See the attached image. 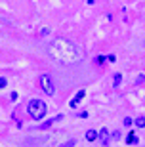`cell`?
<instances>
[{
    "mask_svg": "<svg viewBox=\"0 0 145 147\" xmlns=\"http://www.w3.org/2000/svg\"><path fill=\"white\" fill-rule=\"evenodd\" d=\"M48 50L54 57H57V59H61V61H69V63L71 61H78L82 57L78 48L73 46L71 42H67V40H55L54 44H50Z\"/></svg>",
    "mask_w": 145,
    "mask_h": 147,
    "instance_id": "obj_1",
    "label": "cell"
},
{
    "mask_svg": "<svg viewBox=\"0 0 145 147\" xmlns=\"http://www.w3.org/2000/svg\"><path fill=\"white\" fill-rule=\"evenodd\" d=\"M27 111H29L32 120H42L46 117V103H44L42 99H31Z\"/></svg>",
    "mask_w": 145,
    "mask_h": 147,
    "instance_id": "obj_2",
    "label": "cell"
},
{
    "mask_svg": "<svg viewBox=\"0 0 145 147\" xmlns=\"http://www.w3.org/2000/svg\"><path fill=\"white\" fill-rule=\"evenodd\" d=\"M38 84H40V88L44 90V94L54 96L55 86H54V80H52V76H50V75H40V78H38Z\"/></svg>",
    "mask_w": 145,
    "mask_h": 147,
    "instance_id": "obj_3",
    "label": "cell"
},
{
    "mask_svg": "<svg viewBox=\"0 0 145 147\" xmlns=\"http://www.w3.org/2000/svg\"><path fill=\"white\" fill-rule=\"evenodd\" d=\"M97 140H99V143H101V145H109V140H111V132H109L107 128H101V130L97 132Z\"/></svg>",
    "mask_w": 145,
    "mask_h": 147,
    "instance_id": "obj_4",
    "label": "cell"
},
{
    "mask_svg": "<svg viewBox=\"0 0 145 147\" xmlns=\"http://www.w3.org/2000/svg\"><path fill=\"white\" fill-rule=\"evenodd\" d=\"M84 98H86V90H78V92H76V96H75L73 99H71L69 107H73V109H75V107H76L78 103H80V101H82Z\"/></svg>",
    "mask_w": 145,
    "mask_h": 147,
    "instance_id": "obj_5",
    "label": "cell"
},
{
    "mask_svg": "<svg viewBox=\"0 0 145 147\" xmlns=\"http://www.w3.org/2000/svg\"><path fill=\"white\" fill-rule=\"evenodd\" d=\"M61 119H63V115H57V117H54V119H50V120H46V122H44V124L40 126V128H42V130H46V128H50V126L54 124L55 120H61Z\"/></svg>",
    "mask_w": 145,
    "mask_h": 147,
    "instance_id": "obj_6",
    "label": "cell"
},
{
    "mask_svg": "<svg viewBox=\"0 0 145 147\" xmlns=\"http://www.w3.org/2000/svg\"><path fill=\"white\" fill-rule=\"evenodd\" d=\"M138 142H140V138L136 136L134 132H130L128 136H126V143H130V145H136V143H138Z\"/></svg>",
    "mask_w": 145,
    "mask_h": 147,
    "instance_id": "obj_7",
    "label": "cell"
},
{
    "mask_svg": "<svg viewBox=\"0 0 145 147\" xmlns=\"http://www.w3.org/2000/svg\"><path fill=\"white\" fill-rule=\"evenodd\" d=\"M86 140H88V142H96V140H97V132L96 130H88L86 132Z\"/></svg>",
    "mask_w": 145,
    "mask_h": 147,
    "instance_id": "obj_8",
    "label": "cell"
},
{
    "mask_svg": "<svg viewBox=\"0 0 145 147\" xmlns=\"http://www.w3.org/2000/svg\"><path fill=\"white\" fill-rule=\"evenodd\" d=\"M120 80H122V75L117 73V75L113 76V86H120Z\"/></svg>",
    "mask_w": 145,
    "mask_h": 147,
    "instance_id": "obj_9",
    "label": "cell"
},
{
    "mask_svg": "<svg viewBox=\"0 0 145 147\" xmlns=\"http://www.w3.org/2000/svg\"><path fill=\"white\" fill-rule=\"evenodd\" d=\"M136 124L140 126V128H145V117H138L136 119Z\"/></svg>",
    "mask_w": 145,
    "mask_h": 147,
    "instance_id": "obj_10",
    "label": "cell"
},
{
    "mask_svg": "<svg viewBox=\"0 0 145 147\" xmlns=\"http://www.w3.org/2000/svg\"><path fill=\"white\" fill-rule=\"evenodd\" d=\"M6 86H8V78L0 76V88H6Z\"/></svg>",
    "mask_w": 145,
    "mask_h": 147,
    "instance_id": "obj_11",
    "label": "cell"
},
{
    "mask_svg": "<svg viewBox=\"0 0 145 147\" xmlns=\"http://www.w3.org/2000/svg\"><path fill=\"white\" fill-rule=\"evenodd\" d=\"M96 63H97V65H103V63H105V57H103V55H97V57H96Z\"/></svg>",
    "mask_w": 145,
    "mask_h": 147,
    "instance_id": "obj_12",
    "label": "cell"
},
{
    "mask_svg": "<svg viewBox=\"0 0 145 147\" xmlns=\"http://www.w3.org/2000/svg\"><path fill=\"white\" fill-rule=\"evenodd\" d=\"M134 124V120L130 119V117H126V119H124V126H132Z\"/></svg>",
    "mask_w": 145,
    "mask_h": 147,
    "instance_id": "obj_13",
    "label": "cell"
},
{
    "mask_svg": "<svg viewBox=\"0 0 145 147\" xmlns=\"http://www.w3.org/2000/svg\"><path fill=\"white\" fill-rule=\"evenodd\" d=\"M61 147H75V142H73V140H71V142L63 143V145H61Z\"/></svg>",
    "mask_w": 145,
    "mask_h": 147,
    "instance_id": "obj_14",
    "label": "cell"
},
{
    "mask_svg": "<svg viewBox=\"0 0 145 147\" xmlns=\"http://www.w3.org/2000/svg\"><path fill=\"white\" fill-rule=\"evenodd\" d=\"M111 138H113V140H118V138H120V134H118V132H113V134H111Z\"/></svg>",
    "mask_w": 145,
    "mask_h": 147,
    "instance_id": "obj_15",
    "label": "cell"
}]
</instances>
